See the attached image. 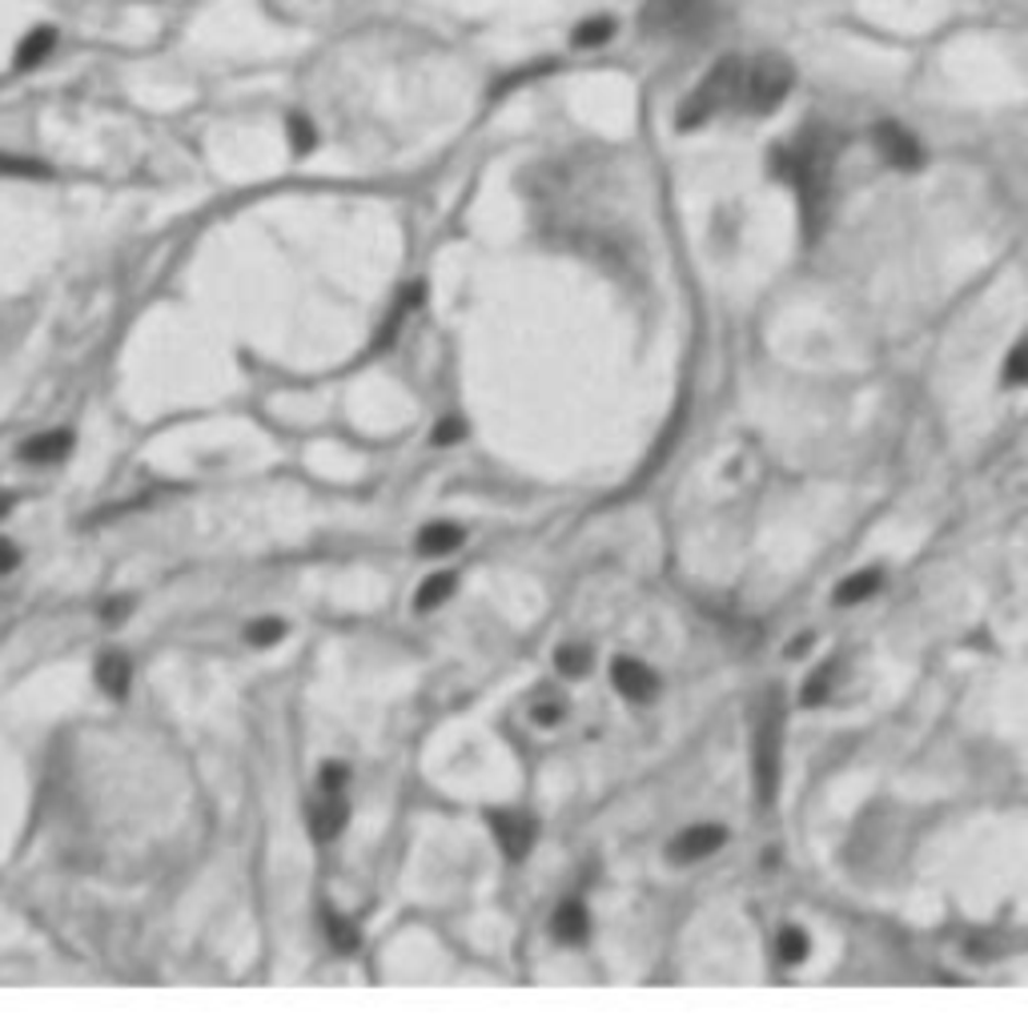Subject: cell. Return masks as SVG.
I'll list each match as a JSON object with an SVG mask.
<instances>
[{
	"mask_svg": "<svg viewBox=\"0 0 1028 1028\" xmlns=\"http://www.w3.org/2000/svg\"><path fill=\"white\" fill-rule=\"evenodd\" d=\"M246 639H249V647H273V643H282V639H285V623H282V619H258V623H249Z\"/></svg>",
	"mask_w": 1028,
	"mask_h": 1028,
	"instance_id": "cell-23",
	"label": "cell"
},
{
	"mask_svg": "<svg viewBox=\"0 0 1028 1028\" xmlns=\"http://www.w3.org/2000/svg\"><path fill=\"white\" fill-rule=\"evenodd\" d=\"M740 88H744V61H740V57L719 61L716 69L699 81V88H695L692 97L683 101L680 129H695V125H704L707 117H716V113H723L728 105H735V101H740Z\"/></svg>",
	"mask_w": 1028,
	"mask_h": 1028,
	"instance_id": "cell-3",
	"label": "cell"
},
{
	"mask_svg": "<svg viewBox=\"0 0 1028 1028\" xmlns=\"http://www.w3.org/2000/svg\"><path fill=\"white\" fill-rule=\"evenodd\" d=\"M290 141H294V150H298V153H310L314 145H318L314 125L306 121V117H290Z\"/></svg>",
	"mask_w": 1028,
	"mask_h": 1028,
	"instance_id": "cell-27",
	"label": "cell"
},
{
	"mask_svg": "<svg viewBox=\"0 0 1028 1028\" xmlns=\"http://www.w3.org/2000/svg\"><path fill=\"white\" fill-rule=\"evenodd\" d=\"M591 932V920H587V908L579 900H567V905L555 912V941L563 944H582Z\"/></svg>",
	"mask_w": 1028,
	"mask_h": 1028,
	"instance_id": "cell-13",
	"label": "cell"
},
{
	"mask_svg": "<svg viewBox=\"0 0 1028 1028\" xmlns=\"http://www.w3.org/2000/svg\"><path fill=\"white\" fill-rule=\"evenodd\" d=\"M462 527H454V522H430L426 531L418 534V551L422 555H450L454 546H462Z\"/></svg>",
	"mask_w": 1028,
	"mask_h": 1028,
	"instance_id": "cell-14",
	"label": "cell"
},
{
	"mask_svg": "<svg viewBox=\"0 0 1028 1028\" xmlns=\"http://www.w3.org/2000/svg\"><path fill=\"white\" fill-rule=\"evenodd\" d=\"M491 828H495L498 848L510 855V860H522V855L534 848V819L519 816V812H495L491 816Z\"/></svg>",
	"mask_w": 1028,
	"mask_h": 1028,
	"instance_id": "cell-8",
	"label": "cell"
},
{
	"mask_svg": "<svg viewBox=\"0 0 1028 1028\" xmlns=\"http://www.w3.org/2000/svg\"><path fill=\"white\" fill-rule=\"evenodd\" d=\"M16 563H21V551H16L9 539H0V575H9V570H16Z\"/></svg>",
	"mask_w": 1028,
	"mask_h": 1028,
	"instance_id": "cell-31",
	"label": "cell"
},
{
	"mask_svg": "<svg viewBox=\"0 0 1028 1028\" xmlns=\"http://www.w3.org/2000/svg\"><path fill=\"white\" fill-rule=\"evenodd\" d=\"M879 582H884V575H879V570L852 575V579H843L840 587H836V603H840V607H855V603H864V599L876 595Z\"/></svg>",
	"mask_w": 1028,
	"mask_h": 1028,
	"instance_id": "cell-15",
	"label": "cell"
},
{
	"mask_svg": "<svg viewBox=\"0 0 1028 1028\" xmlns=\"http://www.w3.org/2000/svg\"><path fill=\"white\" fill-rule=\"evenodd\" d=\"M555 663H558V671H563V675L579 680V675H587V667H591V647L567 643V647H563V651L555 655Z\"/></svg>",
	"mask_w": 1028,
	"mask_h": 1028,
	"instance_id": "cell-20",
	"label": "cell"
},
{
	"mask_svg": "<svg viewBox=\"0 0 1028 1028\" xmlns=\"http://www.w3.org/2000/svg\"><path fill=\"white\" fill-rule=\"evenodd\" d=\"M69 450H73V434H69V430H49V434H37V438H28L25 447H21V462H33V466H49V462L69 459Z\"/></svg>",
	"mask_w": 1028,
	"mask_h": 1028,
	"instance_id": "cell-11",
	"label": "cell"
},
{
	"mask_svg": "<svg viewBox=\"0 0 1028 1028\" xmlns=\"http://www.w3.org/2000/svg\"><path fill=\"white\" fill-rule=\"evenodd\" d=\"M531 719L539 723V728H558V723L567 719V704L555 699V695H543L539 704H531Z\"/></svg>",
	"mask_w": 1028,
	"mask_h": 1028,
	"instance_id": "cell-22",
	"label": "cell"
},
{
	"mask_svg": "<svg viewBox=\"0 0 1028 1028\" xmlns=\"http://www.w3.org/2000/svg\"><path fill=\"white\" fill-rule=\"evenodd\" d=\"M876 150L884 153V162L896 165V169H917V165L924 162L920 141L908 133L905 125H896V121L876 125Z\"/></svg>",
	"mask_w": 1028,
	"mask_h": 1028,
	"instance_id": "cell-6",
	"label": "cell"
},
{
	"mask_svg": "<svg viewBox=\"0 0 1028 1028\" xmlns=\"http://www.w3.org/2000/svg\"><path fill=\"white\" fill-rule=\"evenodd\" d=\"M9 510H13V495H0V519H4Z\"/></svg>",
	"mask_w": 1028,
	"mask_h": 1028,
	"instance_id": "cell-32",
	"label": "cell"
},
{
	"mask_svg": "<svg viewBox=\"0 0 1028 1028\" xmlns=\"http://www.w3.org/2000/svg\"><path fill=\"white\" fill-rule=\"evenodd\" d=\"M776 953H780V965H804V956H807V936H804V929H783L780 932V941H776Z\"/></svg>",
	"mask_w": 1028,
	"mask_h": 1028,
	"instance_id": "cell-19",
	"label": "cell"
},
{
	"mask_svg": "<svg viewBox=\"0 0 1028 1028\" xmlns=\"http://www.w3.org/2000/svg\"><path fill=\"white\" fill-rule=\"evenodd\" d=\"M792 93V64L780 57H759V61L744 64V88H740V105L747 113H771L783 97Z\"/></svg>",
	"mask_w": 1028,
	"mask_h": 1028,
	"instance_id": "cell-4",
	"label": "cell"
},
{
	"mask_svg": "<svg viewBox=\"0 0 1028 1028\" xmlns=\"http://www.w3.org/2000/svg\"><path fill=\"white\" fill-rule=\"evenodd\" d=\"M1004 382L1008 386H1028V338L1020 346H1013L1008 362H1004Z\"/></svg>",
	"mask_w": 1028,
	"mask_h": 1028,
	"instance_id": "cell-25",
	"label": "cell"
},
{
	"mask_svg": "<svg viewBox=\"0 0 1028 1028\" xmlns=\"http://www.w3.org/2000/svg\"><path fill=\"white\" fill-rule=\"evenodd\" d=\"M611 671H615V687H619L623 699H631V704H651L655 699L659 680L647 663H639V659H615Z\"/></svg>",
	"mask_w": 1028,
	"mask_h": 1028,
	"instance_id": "cell-9",
	"label": "cell"
},
{
	"mask_svg": "<svg viewBox=\"0 0 1028 1028\" xmlns=\"http://www.w3.org/2000/svg\"><path fill=\"white\" fill-rule=\"evenodd\" d=\"M346 819H350V807H346V800H342V792H322V800H318V804H314V812H310L314 840H318V843L338 840V836H342V828H346Z\"/></svg>",
	"mask_w": 1028,
	"mask_h": 1028,
	"instance_id": "cell-10",
	"label": "cell"
},
{
	"mask_svg": "<svg viewBox=\"0 0 1028 1028\" xmlns=\"http://www.w3.org/2000/svg\"><path fill=\"white\" fill-rule=\"evenodd\" d=\"M0 177H49V169L28 157H4L0 153Z\"/></svg>",
	"mask_w": 1028,
	"mask_h": 1028,
	"instance_id": "cell-26",
	"label": "cell"
},
{
	"mask_svg": "<svg viewBox=\"0 0 1028 1028\" xmlns=\"http://www.w3.org/2000/svg\"><path fill=\"white\" fill-rule=\"evenodd\" d=\"M728 843V831L716 828V824H704V828H687L680 831L675 840H671L667 855L675 860V864H695V860H707V855H716L719 848Z\"/></svg>",
	"mask_w": 1028,
	"mask_h": 1028,
	"instance_id": "cell-7",
	"label": "cell"
},
{
	"mask_svg": "<svg viewBox=\"0 0 1028 1028\" xmlns=\"http://www.w3.org/2000/svg\"><path fill=\"white\" fill-rule=\"evenodd\" d=\"M831 680H836V663H828V667H819L816 675L807 680V687H804V704H807V707L824 704V699H828V692H831Z\"/></svg>",
	"mask_w": 1028,
	"mask_h": 1028,
	"instance_id": "cell-24",
	"label": "cell"
},
{
	"mask_svg": "<svg viewBox=\"0 0 1028 1028\" xmlns=\"http://www.w3.org/2000/svg\"><path fill=\"white\" fill-rule=\"evenodd\" d=\"M346 788V768L342 764H326L322 768V792H342Z\"/></svg>",
	"mask_w": 1028,
	"mask_h": 1028,
	"instance_id": "cell-29",
	"label": "cell"
},
{
	"mask_svg": "<svg viewBox=\"0 0 1028 1028\" xmlns=\"http://www.w3.org/2000/svg\"><path fill=\"white\" fill-rule=\"evenodd\" d=\"M831 162H836V137L828 129H807V133L795 137L788 150L776 153V169H780L783 181L795 186V193L804 201V213L812 222H816V213L828 201Z\"/></svg>",
	"mask_w": 1028,
	"mask_h": 1028,
	"instance_id": "cell-1",
	"label": "cell"
},
{
	"mask_svg": "<svg viewBox=\"0 0 1028 1028\" xmlns=\"http://www.w3.org/2000/svg\"><path fill=\"white\" fill-rule=\"evenodd\" d=\"M450 595H454V575H450V570H442V575H430V579L422 582L418 595H414V607H418V611H434V607H442Z\"/></svg>",
	"mask_w": 1028,
	"mask_h": 1028,
	"instance_id": "cell-17",
	"label": "cell"
},
{
	"mask_svg": "<svg viewBox=\"0 0 1028 1028\" xmlns=\"http://www.w3.org/2000/svg\"><path fill=\"white\" fill-rule=\"evenodd\" d=\"M711 0H647L639 13V28L651 37H675V33H692L707 16Z\"/></svg>",
	"mask_w": 1028,
	"mask_h": 1028,
	"instance_id": "cell-5",
	"label": "cell"
},
{
	"mask_svg": "<svg viewBox=\"0 0 1028 1028\" xmlns=\"http://www.w3.org/2000/svg\"><path fill=\"white\" fill-rule=\"evenodd\" d=\"M129 683H133V667H129L125 655L113 651V655H105L97 663V687L109 695V699H125V695H129Z\"/></svg>",
	"mask_w": 1028,
	"mask_h": 1028,
	"instance_id": "cell-12",
	"label": "cell"
},
{
	"mask_svg": "<svg viewBox=\"0 0 1028 1028\" xmlns=\"http://www.w3.org/2000/svg\"><path fill=\"white\" fill-rule=\"evenodd\" d=\"M52 45H57V33L52 28H33L25 40H21V49H16V69H33V64H40L45 57L52 52Z\"/></svg>",
	"mask_w": 1028,
	"mask_h": 1028,
	"instance_id": "cell-16",
	"label": "cell"
},
{
	"mask_svg": "<svg viewBox=\"0 0 1028 1028\" xmlns=\"http://www.w3.org/2000/svg\"><path fill=\"white\" fill-rule=\"evenodd\" d=\"M783 768V695L771 687L756 707V728H752V776H756L759 804L771 807L780 792Z\"/></svg>",
	"mask_w": 1028,
	"mask_h": 1028,
	"instance_id": "cell-2",
	"label": "cell"
},
{
	"mask_svg": "<svg viewBox=\"0 0 1028 1028\" xmlns=\"http://www.w3.org/2000/svg\"><path fill=\"white\" fill-rule=\"evenodd\" d=\"M462 434H466V426H462L459 418H447L438 430H434V442H438V447H447V442H454V438H462Z\"/></svg>",
	"mask_w": 1028,
	"mask_h": 1028,
	"instance_id": "cell-30",
	"label": "cell"
},
{
	"mask_svg": "<svg viewBox=\"0 0 1028 1028\" xmlns=\"http://www.w3.org/2000/svg\"><path fill=\"white\" fill-rule=\"evenodd\" d=\"M326 936H330V944H334L338 953H354V948H358V929H354L350 920L334 917V912H326Z\"/></svg>",
	"mask_w": 1028,
	"mask_h": 1028,
	"instance_id": "cell-21",
	"label": "cell"
},
{
	"mask_svg": "<svg viewBox=\"0 0 1028 1028\" xmlns=\"http://www.w3.org/2000/svg\"><path fill=\"white\" fill-rule=\"evenodd\" d=\"M615 37V21L611 16H587L579 28H575V49H599V45H607V40Z\"/></svg>",
	"mask_w": 1028,
	"mask_h": 1028,
	"instance_id": "cell-18",
	"label": "cell"
},
{
	"mask_svg": "<svg viewBox=\"0 0 1028 1028\" xmlns=\"http://www.w3.org/2000/svg\"><path fill=\"white\" fill-rule=\"evenodd\" d=\"M133 615V599H113V603H105V615L101 619L109 623V627H117V623H125Z\"/></svg>",
	"mask_w": 1028,
	"mask_h": 1028,
	"instance_id": "cell-28",
	"label": "cell"
}]
</instances>
